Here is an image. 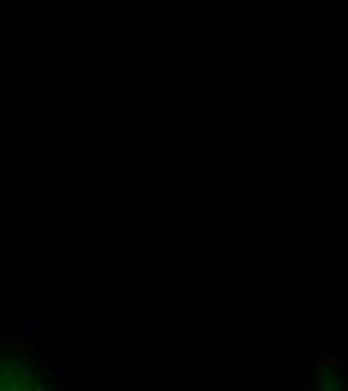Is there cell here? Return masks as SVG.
Returning a JSON list of instances; mask_svg holds the SVG:
<instances>
[{"instance_id": "6da1fadb", "label": "cell", "mask_w": 348, "mask_h": 391, "mask_svg": "<svg viewBox=\"0 0 348 391\" xmlns=\"http://www.w3.org/2000/svg\"><path fill=\"white\" fill-rule=\"evenodd\" d=\"M0 343L12 346L15 352L36 355V340H33V337H24V334H9V331H0Z\"/></svg>"}, {"instance_id": "7a4b0ae2", "label": "cell", "mask_w": 348, "mask_h": 391, "mask_svg": "<svg viewBox=\"0 0 348 391\" xmlns=\"http://www.w3.org/2000/svg\"><path fill=\"white\" fill-rule=\"evenodd\" d=\"M291 388H303V382H300V370H291Z\"/></svg>"}]
</instances>
